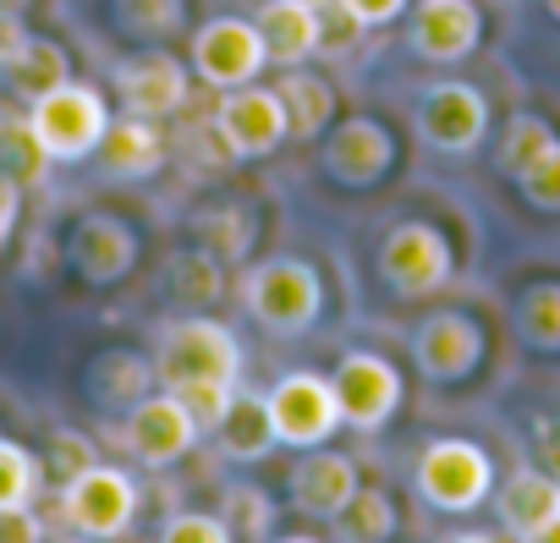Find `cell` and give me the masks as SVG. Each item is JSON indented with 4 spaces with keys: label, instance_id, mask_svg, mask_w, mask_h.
<instances>
[{
    "label": "cell",
    "instance_id": "obj_17",
    "mask_svg": "<svg viewBox=\"0 0 560 543\" xmlns=\"http://www.w3.org/2000/svg\"><path fill=\"white\" fill-rule=\"evenodd\" d=\"M407 34H412V50H418L423 61L451 67V61H467V56L478 50L483 17H478L472 0H418Z\"/></svg>",
    "mask_w": 560,
    "mask_h": 543
},
{
    "label": "cell",
    "instance_id": "obj_3",
    "mask_svg": "<svg viewBox=\"0 0 560 543\" xmlns=\"http://www.w3.org/2000/svg\"><path fill=\"white\" fill-rule=\"evenodd\" d=\"M412 488L423 505L445 510V516H462V510H478L489 494H494V456L478 445V439H429L418 450V467H412Z\"/></svg>",
    "mask_w": 560,
    "mask_h": 543
},
{
    "label": "cell",
    "instance_id": "obj_10",
    "mask_svg": "<svg viewBox=\"0 0 560 543\" xmlns=\"http://www.w3.org/2000/svg\"><path fill=\"white\" fill-rule=\"evenodd\" d=\"M192 78H203L209 88H242V83H258V72L269 67V50L258 39V23L247 17H209L198 34H192Z\"/></svg>",
    "mask_w": 560,
    "mask_h": 543
},
{
    "label": "cell",
    "instance_id": "obj_27",
    "mask_svg": "<svg viewBox=\"0 0 560 543\" xmlns=\"http://www.w3.org/2000/svg\"><path fill=\"white\" fill-rule=\"evenodd\" d=\"M149 379H154V363H143L132 352H110V357L94 363L89 390H94L100 406H138L149 396Z\"/></svg>",
    "mask_w": 560,
    "mask_h": 543
},
{
    "label": "cell",
    "instance_id": "obj_30",
    "mask_svg": "<svg viewBox=\"0 0 560 543\" xmlns=\"http://www.w3.org/2000/svg\"><path fill=\"white\" fill-rule=\"evenodd\" d=\"M555 143V127L544 121V116H533V110H516L511 121H505V132H500V143H494V165H500V176H522L544 149Z\"/></svg>",
    "mask_w": 560,
    "mask_h": 543
},
{
    "label": "cell",
    "instance_id": "obj_31",
    "mask_svg": "<svg viewBox=\"0 0 560 543\" xmlns=\"http://www.w3.org/2000/svg\"><path fill=\"white\" fill-rule=\"evenodd\" d=\"M116 28L127 39H143V45H160L171 34H182L187 23V0H116Z\"/></svg>",
    "mask_w": 560,
    "mask_h": 543
},
{
    "label": "cell",
    "instance_id": "obj_48",
    "mask_svg": "<svg viewBox=\"0 0 560 543\" xmlns=\"http://www.w3.org/2000/svg\"><path fill=\"white\" fill-rule=\"evenodd\" d=\"M303 7H319L325 12V7H336V0H303Z\"/></svg>",
    "mask_w": 560,
    "mask_h": 543
},
{
    "label": "cell",
    "instance_id": "obj_16",
    "mask_svg": "<svg viewBox=\"0 0 560 543\" xmlns=\"http://www.w3.org/2000/svg\"><path fill=\"white\" fill-rule=\"evenodd\" d=\"M67 258H72V269L89 286H116L121 275H132V263H138V231L121 214H83L72 225Z\"/></svg>",
    "mask_w": 560,
    "mask_h": 543
},
{
    "label": "cell",
    "instance_id": "obj_21",
    "mask_svg": "<svg viewBox=\"0 0 560 543\" xmlns=\"http://www.w3.org/2000/svg\"><path fill=\"white\" fill-rule=\"evenodd\" d=\"M494 516L505 532L527 538L533 527H544L549 516H560V477H549L544 467H516L505 483H494Z\"/></svg>",
    "mask_w": 560,
    "mask_h": 543
},
{
    "label": "cell",
    "instance_id": "obj_20",
    "mask_svg": "<svg viewBox=\"0 0 560 543\" xmlns=\"http://www.w3.org/2000/svg\"><path fill=\"white\" fill-rule=\"evenodd\" d=\"M94 154H100L105 176H116V181H149L165 165V132L149 116H116L110 132H105V143Z\"/></svg>",
    "mask_w": 560,
    "mask_h": 543
},
{
    "label": "cell",
    "instance_id": "obj_12",
    "mask_svg": "<svg viewBox=\"0 0 560 543\" xmlns=\"http://www.w3.org/2000/svg\"><path fill=\"white\" fill-rule=\"evenodd\" d=\"M203 423L182 406V396L160 390V396H143L138 406H127V423H121V445L127 456H138L143 467H176L192 445H198Z\"/></svg>",
    "mask_w": 560,
    "mask_h": 543
},
{
    "label": "cell",
    "instance_id": "obj_29",
    "mask_svg": "<svg viewBox=\"0 0 560 543\" xmlns=\"http://www.w3.org/2000/svg\"><path fill=\"white\" fill-rule=\"evenodd\" d=\"M516 335L533 352H560V281H533L516 297Z\"/></svg>",
    "mask_w": 560,
    "mask_h": 543
},
{
    "label": "cell",
    "instance_id": "obj_37",
    "mask_svg": "<svg viewBox=\"0 0 560 543\" xmlns=\"http://www.w3.org/2000/svg\"><path fill=\"white\" fill-rule=\"evenodd\" d=\"M100 461V450H94V439L89 434H72V428H61L56 439H50V472L67 483V477H78L83 467H94Z\"/></svg>",
    "mask_w": 560,
    "mask_h": 543
},
{
    "label": "cell",
    "instance_id": "obj_6",
    "mask_svg": "<svg viewBox=\"0 0 560 543\" xmlns=\"http://www.w3.org/2000/svg\"><path fill=\"white\" fill-rule=\"evenodd\" d=\"M269 401V423H275V439L292 445V450H314V445H330L336 428H341V401H336V385L325 374H280L275 390L264 396Z\"/></svg>",
    "mask_w": 560,
    "mask_h": 543
},
{
    "label": "cell",
    "instance_id": "obj_45",
    "mask_svg": "<svg viewBox=\"0 0 560 543\" xmlns=\"http://www.w3.org/2000/svg\"><path fill=\"white\" fill-rule=\"evenodd\" d=\"M23 7H28V0H0V12H18V17H23Z\"/></svg>",
    "mask_w": 560,
    "mask_h": 543
},
{
    "label": "cell",
    "instance_id": "obj_39",
    "mask_svg": "<svg viewBox=\"0 0 560 543\" xmlns=\"http://www.w3.org/2000/svg\"><path fill=\"white\" fill-rule=\"evenodd\" d=\"M0 543H45V527H39L34 505H28V510H7V516H0Z\"/></svg>",
    "mask_w": 560,
    "mask_h": 543
},
{
    "label": "cell",
    "instance_id": "obj_38",
    "mask_svg": "<svg viewBox=\"0 0 560 543\" xmlns=\"http://www.w3.org/2000/svg\"><path fill=\"white\" fill-rule=\"evenodd\" d=\"M336 7L352 17V28H385L412 7V0H336Z\"/></svg>",
    "mask_w": 560,
    "mask_h": 543
},
{
    "label": "cell",
    "instance_id": "obj_44",
    "mask_svg": "<svg viewBox=\"0 0 560 543\" xmlns=\"http://www.w3.org/2000/svg\"><path fill=\"white\" fill-rule=\"evenodd\" d=\"M445 543H494L489 532H456V538H445Z\"/></svg>",
    "mask_w": 560,
    "mask_h": 543
},
{
    "label": "cell",
    "instance_id": "obj_47",
    "mask_svg": "<svg viewBox=\"0 0 560 543\" xmlns=\"http://www.w3.org/2000/svg\"><path fill=\"white\" fill-rule=\"evenodd\" d=\"M544 12H549V17L560 23V0H544Z\"/></svg>",
    "mask_w": 560,
    "mask_h": 543
},
{
    "label": "cell",
    "instance_id": "obj_35",
    "mask_svg": "<svg viewBox=\"0 0 560 543\" xmlns=\"http://www.w3.org/2000/svg\"><path fill=\"white\" fill-rule=\"evenodd\" d=\"M160 543H236L231 538V527L220 521V510L209 516V510H182V516H171L165 527H160Z\"/></svg>",
    "mask_w": 560,
    "mask_h": 543
},
{
    "label": "cell",
    "instance_id": "obj_8",
    "mask_svg": "<svg viewBox=\"0 0 560 543\" xmlns=\"http://www.w3.org/2000/svg\"><path fill=\"white\" fill-rule=\"evenodd\" d=\"M214 138L231 160H269L280 143L292 138V121H287V105H280L275 88H258V83H242V88H225L220 105H214Z\"/></svg>",
    "mask_w": 560,
    "mask_h": 543
},
{
    "label": "cell",
    "instance_id": "obj_13",
    "mask_svg": "<svg viewBox=\"0 0 560 543\" xmlns=\"http://www.w3.org/2000/svg\"><path fill=\"white\" fill-rule=\"evenodd\" d=\"M319 165L336 187H380L396 165V138L374 121V116H347L325 132V149H319Z\"/></svg>",
    "mask_w": 560,
    "mask_h": 543
},
{
    "label": "cell",
    "instance_id": "obj_4",
    "mask_svg": "<svg viewBox=\"0 0 560 543\" xmlns=\"http://www.w3.org/2000/svg\"><path fill=\"white\" fill-rule=\"evenodd\" d=\"M28 121H34V132H39V143H45V154L56 165H78V160H89L105 143L116 116H110V99L94 83H72L67 78L61 88H50L45 99L28 105Z\"/></svg>",
    "mask_w": 560,
    "mask_h": 543
},
{
    "label": "cell",
    "instance_id": "obj_15",
    "mask_svg": "<svg viewBox=\"0 0 560 543\" xmlns=\"http://www.w3.org/2000/svg\"><path fill=\"white\" fill-rule=\"evenodd\" d=\"M110 83H116L121 110L127 116H149V121L176 116L187 105V94H192V72L171 50H138V56H127L110 72Z\"/></svg>",
    "mask_w": 560,
    "mask_h": 543
},
{
    "label": "cell",
    "instance_id": "obj_46",
    "mask_svg": "<svg viewBox=\"0 0 560 543\" xmlns=\"http://www.w3.org/2000/svg\"><path fill=\"white\" fill-rule=\"evenodd\" d=\"M61 543H105V538H83V532H72V538H61Z\"/></svg>",
    "mask_w": 560,
    "mask_h": 543
},
{
    "label": "cell",
    "instance_id": "obj_11",
    "mask_svg": "<svg viewBox=\"0 0 560 543\" xmlns=\"http://www.w3.org/2000/svg\"><path fill=\"white\" fill-rule=\"evenodd\" d=\"M418 138L434 154H451V160L483 149V138H489V99H483V88L456 83V78L434 83L418 99Z\"/></svg>",
    "mask_w": 560,
    "mask_h": 543
},
{
    "label": "cell",
    "instance_id": "obj_25",
    "mask_svg": "<svg viewBox=\"0 0 560 543\" xmlns=\"http://www.w3.org/2000/svg\"><path fill=\"white\" fill-rule=\"evenodd\" d=\"M7 78H12V94L34 105V99H45L50 88H61L72 78V61H67V50L56 39H28L23 56L7 67Z\"/></svg>",
    "mask_w": 560,
    "mask_h": 543
},
{
    "label": "cell",
    "instance_id": "obj_19",
    "mask_svg": "<svg viewBox=\"0 0 560 543\" xmlns=\"http://www.w3.org/2000/svg\"><path fill=\"white\" fill-rule=\"evenodd\" d=\"M358 488H363V477H358L352 456H341V450H330V445H314V450L292 467V505H298L303 516L330 521Z\"/></svg>",
    "mask_w": 560,
    "mask_h": 543
},
{
    "label": "cell",
    "instance_id": "obj_22",
    "mask_svg": "<svg viewBox=\"0 0 560 543\" xmlns=\"http://www.w3.org/2000/svg\"><path fill=\"white\" fill-rule=\"evenodd\" d=\"M275 94H280V105H287V121H292V138L298 143H314V138H325L336 127V88L319 72L287 67V72H280V83H275Z\"/></svg>",
    "mask_w": 560,
    "mask_h": 543
},
{
    "label": "cell",
    "instance_id": "obj_9",
    "mask_svg": "<svg viewBox=\"0 0 560 543\" xmlns=\"http://www.w3.org/2000/svg\"><path fill=\"white\" fill-rule=\"evenodd\" d=\"M336 385V401H341V423L358 428V434H380L396 412H401V368L385 357V352H347L330 374Z\"/></svg>",
    "mask_w": 560,
    "mask_h": 543
},
{
    "label": "cell",
    "instance_id": "obj_33",
    "mask_svg": "<svg viewBox=\"0 0 560 543\" xmlns=\"http://www.w3.org/2000/svg\"><path fill=\"white\" fill-rule=\"evenodd\" d=\"M516 192H522L538 214H560V138L516 176Z\"/></svg>",
    "mask_w": 560,
    "mask_h": 543
},
{
    "label": "cell",
    "instance_id": "obj_5",
    "mask_svg": "<svg viewBox=\"0 0 560 543\" xmlns=\"http://www.w3.org/2000/svg\"><path fill=\"white\" fill-rule=\"evenodd\" d=\"M451 269H456V252H451V236L429 220H401L385 231L380 241V281L418 303V297H434L445 281H451Z\"/></svg>",
    "mask_w": 560,
    "mask_h": 543
},
{
    "label": "cell",
    "instance_id": "obj_43",
    "mask_svg": "<svg viewBox=\"0 0 560 543\" xmlns=\"http://www.w3.org/2000/svg\"><path fill=\"white\" fill-rule=\"evenodd\" d=\"M269 543H319V538H314V532H275Z\"/></svg>",
    "mask_w": 560,
    "mask_h": 543
},
{
    "label": "cell",
    "instance_id": "obj_2",
    "mask_svg": "<svg viewBox=\"0 0 560 543\" xmlns=\"http://www.w3.org/2000/svg\"><path fill=\"white\" fill-rule=\"evenodd\" d=\"M154 379L160 390H187V385H242V341L192 314V319H176L160 330V346H154Z\"/></svg>",
    "mask_w": 560,
    "mask_h": 543
},
{
    "label": "cell",
    "instance_id": "obj_14",
    "mask_svg": "<svg viewBox=\"0 0 560 543\" xmlns=\"http://www.w3.org/2000/svg\"><path fill=\"white\" fill-rule=\"evenodd\" d=\"M478 363H483V330H478V319L445 308V314H429L412 330V368L429 385H462V379L478 374Z\"/></svg>",
    "mask_w": 560,
    "mask_h": 543
},
{
    "label": "cell",
    "instance_id": "obj_23",
    "mask_svg": "<svg viewBox=\"0 0 560 543\" xmlns=\"http://www.w3.org/2000/svg\"><path fill=\"white\" fill-rule=\"evenodd\" d=\"M214 445H220L225 461H264L280 445L275 439V423H269V401L253 396V390H236V401L214 423Z\"/></svg>",
    "mask_w": 560,
    "mask_h": 543
},
{
    "label": "cell",
    "instance_id": "obj_42",
    "mask_svg": "<svg viewBox=\"0 0 560 543\" xmlns=\"http://www.w3.org/2000/svg\"><path fill=\"white\" fill-rule=\"evenodd\" d=\"M522 543H560V516H549L544 527H533V532H527Z\"/></svg>",
    "mask_w": 560,
    "mask_h": 543
},
{
    "label": "cell",
    "instance_id": "obj_26",
    "mask_svg": "<svg viewBox=\"0 0 560 543\" xmlns=\"http://www.w3.org/2000/svg\"><path fill=\"white\" fill-rule=\"evenodd\" d=\"M50 165L56 160L45 154L28 116H0V176H12L18 187H39Z\"/></svg>",
    "mask_w": 560,
    "mask_h": 543
},
{
    "label": "cell",
    "instance_id": "obj_41",
    "mask_svg": "<svg viewBox=\"0 0 560 543\" xmlns=\"http://www.w3.org/2000/svg\"><path fill=\"white\" fill-rule=\"evenodd\" d=\"M18 220H23V187H18L12 176H0V247L12 241Z\"/></svg>",
    "mask_w": 560,
    "mask_h": 543
},
{
    "label": "cell",
    "instance_id": "obj_28",
    "mask_svg": "<svg viewBox=\"0 0 560 543\" xmlns=\"http://www.w3.org/2000/svg\"><path fill=\"white\" fill-rule=\"evenodd\" d=\"M220 521L231 527L236 543H269L275 538V499L258 483H225L220 494Z\"/></svg>",
    "mask_w": 560,
    "mask_h": 543
},
{
    "label": "cell",
    "instance_id": "obj_34",
    "mask_svg": "<svg viewBox=\"0 0 560 543\" xmlns=\"http://www.w3.org/2000/svg\"><path fill=\"white\" fill-rule=\"evenodd\" d=\"M176 297L182 303H214L220 297V269L209 252H182L176 258Z\"/></svg>",
    "mask_w": 560,
    "mask_h": 543
},
{
    "label": "cell",
    "instance_id": "obj_40",
    "mask_svg": "<svg viewBox=\"0 0 560 543\" xmlns=\"http://www.w3.org/2000/svg\"><path fill=\"white\" fill-rule=\"evenodd\" d=\"M34 34L23 28V17L18 12H0V72H7L18 56H23V45H28Z\"/></svg>",
    "mask_w": 560,
    "mask_h": 543
},
{
    "label": "cell",
    "instance_id": "obj_1",
    "mask_svg": "<svg viewBox=\"0 0 560 543\" xmlns=\"http://www.w3.org/2000/svg\"><path fill=\"white\" fill-rule=\"evenodd\" d=\"M242 308L275 341L308 335L325 319V275L308 258H264L242 275Z\"/></svg>",
    "mask_w": 560,
    "mask_h": 543
},
{
    "label": "cell",
    "instance_id": "obj_18",
    "mask_svg": "<svg viewBox=\"0 0 560 543\" xmlns=\"http://www.w3.org/2000/svg\"><path fill=\"white\" fill-rule=\"evenodd\" d=\"M258 39L269 50V67H303L325 50V17L319 7H303V0H264L258 7Z\"/></svg>",
    "mask_w": 560,
    "mask_h": 543
},
{
    "label": "cell",
    "instance_id": "obj_24",
    "mask_svg": "<svg viewBox=\"0 0 560 543\" xmlns=\"http://www.w3.org/2000/svg\"><path fill=\"white\" fill-rule=\"evenodd\" d=\"M330 527H336V543H390L396 538V505H390V494L385 488H358L336 516H330Z\"/></svg>",
    "mask_w": 560,
    "mask_h": 543
},
{
    "label": "cell",
    "instance_id": "obj_7",
    "mask_svg": "<svg viewBox=\"0 0 560 543\" xmlns=\"http://www.w3.org/2000/svg\"><path fill=\"white\" fill-rule=\"evenodd\" d=\"M61 516H67L72 532L110 543V538H121L138 521V483L121 467L94 461V467H83L78 477L61 483Z\"/></svg>",
    "mask_w": 560,
    "mask_h": 543
},
{
    "label": "cell",
    "instance_id": "obj_36",
    "mask_svg": "<svg viewBox=\"0 0 560 543\" xmlns=\"http://www.w3.org/2000/svg\"><path fill=\"white\" fill-rule=\"evenodd\" d=\"M236 390H242V385H187V390H171V396H182V406L214 434V423L225 417V406L236 401Z\"/></svg>",
    "mask_w": 560,
    "mask_h": 543
},
{
    "label": "cell",
    "instance_id": "obj_32",
    "mask_svg": "<svg viewBox=\"0 0 560 543\" xmlns=\"http://www.w3.org/2000/svg\"><path fill=\"white\" fill-rule=\"evenodd\" d=\"M39 494V461L28 445L0 439V516L7 510H28Z\"/></svg>",
    "mask_w": 560,
    "mask_h": 543
}]
</instances>
